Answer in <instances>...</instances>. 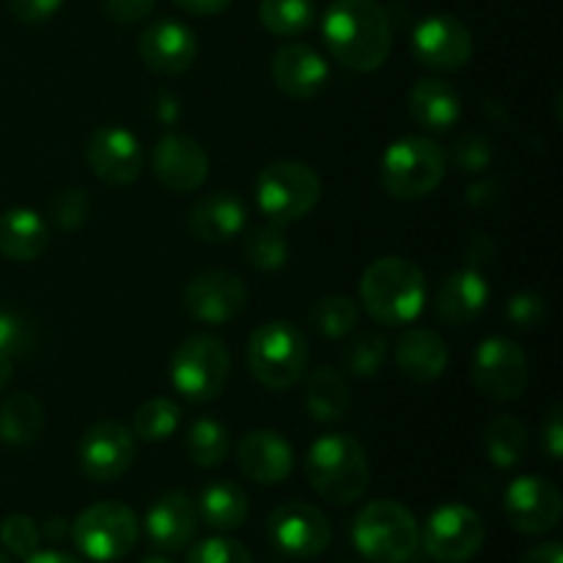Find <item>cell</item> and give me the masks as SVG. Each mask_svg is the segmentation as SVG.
I'll list each match as a JSON object with an SVG mask.
<instances>
[{
  "mask_svg": "<svg viewBox=\"0 0 563 563\" xmlns=\"http://www.w3.org/2000/svg\"><path fill=\"white\" fill-rule=\"evenodd\" d=\"M88 214H91V198L82 187H66V190L55 192L53 201H49V218L64 231L80 229Z\"/></svg>",
  "mask_w": 563,
  "mask_h": 563,
  "instance_id": "38",
  "label": "cell"
},
{
  "mask_svg": "<svg viewBox=\"0 0 563 563\" xmlns=\"http://www.w3.org/2000/svg\"><path fill=\"white\" fill-rule=\"evenodd\" d=\"M71 542L86 559L97 563L121 561L141 537V522L137 515L124 504L102 500V504L88 506L71 522Z\"/></svg>",
  "mask_w": 563,
  "mask_h": 563,
  "instance_id": "9",
  "label": "cell"
},
{
  "mask_svg": "<svg viewBox=\"0 0 563 563\" xmlns=\"http://www.w3.org/2000/svg\"><path fill=\"white\" fill-rule=\"evenodd\" d=\"M49 245V229L33 209L14 207L0 214V253L9 262H36Z\"/></svg>",
  "mask_w": 563,
  "mask_h": 563,
  "instance_id": "27",
  "label": "cell"
},
{
  "mask_svg": "<svg viewBox=\"0 0 563 563\" xmlns=\"http://www.w3.org/2000/svg\"><path fill=\"white\" fill-rule=\"evenodd\" d=\"M198 528V509L190 500V495L165 493L159 495L146 511V533L152 539L154 548L165 550V553H179L192 542Z\"/></svg>",
  "mask_w": 563,
  "mask_h": 563,
  "instance_id": "22",
  "label": "cell"
},
{
  "mask_svg": "<svg viewBox=\"0 0 563 563\" xmlns=\"http://www.w3.org/2000/svg\"><path fill=\"white\" fill-rule=\"evenodd\" d=\"M44 432V407L33 394H11L0 401V440L5 445H31Z\"/></svg>",
  "mask_w": 563,
  "mask_h": 563,
  "instance_id": "29",
  "label": "cell"
},
{
  "mask_svg": "<svg viewBox=\"0 0 563 563\" xmlns=\"http://www.w3.org/2000/svg\"><path fill=\"white\" fill-rule=\"evenodd\" d=\"M258 20L273 36L295 38L313 25L317 3L313 0H262Z\"/></svg>",
  "mask_w": 563,
  "mask_h": 563,
  "instance_id": "32",
  "label": "cell"
},
{
  "mask_svg": "<svg viewBox=\"0 0 563 563\" xmlns=\"http://www.w3.org/2000/svg\"><path fill=\"white\" fill-rule=\"evenodd\" d=\"M542 449L553 462L563 456V407L553 405L542 421Z\"/></svg>",
  "mask_w": 563,
  "mask_h": 563,
  "instance_id": "46",
  "label": "cell"
},
{
  "mask_svg": "<svg viewBox=\"0 0 563 563\" xmlns=\"http://www.w3.org/2000/svg\"><path fill=\"white\" fill-rule=\"evenodd\" d=\"M328 60L302 42L284 44L273 55V82L291 99H311L328 82Z\"/></svg>",
  "mask_w": 563,
  "mask_h": 563,
  "instance_id": "21",
  "label": "cell"
},
{
  "mask_svg": "<svg viewBox=\"0 0 563 563\" xmlns=\"http://www.w3.org/2000/svg\"><path fill=\"white\" fill-rule=\"evenodd\" d=\"M86 159L93 176L113 187L132 185L143 170L141 141L119 124L93 130V135L88 137Z\"/></svg>",
  "mask_w": 563,
  "mask_h": 563,
  "instance_id": "17",
  "label": "cell"
},
{
  "mask_svg": "<svg viewBox=\"0 0 563 563\" xmlns=\"http://www.w3.org/2000/svg\"><path fill=\"white\" fill-rule=\"evenodd\" d=\"M181 423V407L176 401L163 399H148L132 416V434L143 443H163L170 434H176Z\"/></svg>",
  "mask_w": 563,
  "mask_h": 563,
  "instance_id": "34",
  "label": "cell"
},
{
  "mask_svg": "<svg viewBox=\"0 0 563 563\" xmlns=\"http://www.w3.org/2000/svg\"><path fill=\"white\" fill-rule=\"evenodd\" d=\"M157 0H104V14L119 25H135L154 11Z\"/></svg>",
  "mask_w": 563,
  "mask_h": 563,
  "instance_id": "44",
  "label": "cell"
},
{
  "mask_svg": "<svg viewBox=\"0 0 563 563\" xmlns=\"http://www.w3.org/2000/svg\"><path fill=\"white\" fill-rule=\"evenodd\" d=\"M247 495L234 482H212L201 489L198 517L214 531H236L247 520Z\"/></svg>",
  "mask_w": 563,
  "mask_h": 563,
  "instance_id": "28",
  "label": "cell"
},
{
  "mask_svg": "<svg viewBox=\"0 0 563 563\" xmlns=\"http://www.w3.org/2000/svg\"><path fill=\"white\" fill-rule=\"evenodd\" d=\"M396 366L416 383H432L449 368V344L429 328H412L396 344Z\"/></svg>",
  "mask_w": 563,
  "mask_h": 563,
  "instance_id": "26",
  "label": "cell"
},
{
  "mask_svg": "<svg viewBox=\"0 0 563 563\" xmlns=\"http://www.w3.org/2000/svg\"><path fill=\"white\" fill-rule=\"evenodd\" d=\"M141 563H174V561L165 559V555H148V559H143Z\"/></svg>",
  "mask_w": 563,
  "mask_h": 563,
  "instance_id": "52",
  "label": "cell"
},
{
  "mask_svg": "<svg viewBox=\"0 0 563 563\" xmlns=\"http://www.w3.org/2000/svg\"><path fill=\"white\" fill-rule=\"evenodd\" d=\"M322 198V181L317 170L297 159L269 163L256 179L258 212L275 225H289L311 214Z\"/></svg>",
  "mask_w": 563,
  "mask_h": 563,
  "instance_id": "7",
  "label": "cell"
},
{
  "mask_svg": "<svg viewBox=\"0 0 563 563\" xmlns=\"http://www.w3.org/2000/svg\"><path fill=\"white\" fill-rule=\"evenodd\" d=\"M306 410L317 423H335L350 410V388L335 368L322 366L311 374L306 388Z\"/></svg>",
  "mask_w": 563,
  "mask_h": 563,
  "instance_id": "30",
  "label": "cell"
},
{
  "mask_svg": "<svg viewBox=\"0 0 563 563\" xmlns=\"http://www.w3.org/2000/svg\"><path fill=\"white\" fill-rule=\"evenodd\" d=\"M506 317H509V322L515 324V328L533 330L544 322V317H548V302H544V297L537 295V291H520V295L511 297L509 306H506Z\"/></svg>",
  "mask_w": 563,
  "mask_h": 563,
  "instance_id": "42",
  "label": "cell"
},
{
  "mask_svg": "<svg viewBox=\"0 0 563 563\" xmlns=\"http://www.w3.org/2000/svg\"><path fill=\"white\" fill-rule=\"evenodd\" d=\"M385 355H388V341L379 333H357L346 341L341 352L344 372L352 377H374L383 368Z\"/></svg>",
  "mask_w": 563,
  "mask_h": 563,
  "instance_id": "37",
  "label": "cell"
},
{
  "mask_svg": "<svg viewBox=\"0 0 563 563\" xmlns=\"http://www.w3.org/2000/svg\"><path fill=\"white\" fill-rule=\"evenodd\" d=\"M174 3L192 16H214L223 14L234 0H174Z\"/></svg>",
  "mask_w": 563,
  "mask_h": 563,
  "instance_id": "47",
  "label": "cell"
},
{
  "mask_svg": "<svg viewBox=\"0 0 563 563\" xmlns=\"http://www.w3.org/2000/svg\"><path fill=\"white\" fill-rule=\"evenodd\" d=\"M245 258L253 269L262 273H275L289 262V242L280 225L267 223L253 229L245 236Z\"/></svg>",
  "mask_w": 563,
  "mask_h": 563,
  "instance_id": "36",
  "label": "cell"
},
{
  "mask_svg": "<svg viewBox=\"0 0 563 563\" xmlns=\"http://www.w3.org/2000/svg\"><path fill=\"white\" fill-rule=\"evenodd\" d=\"M451 163L462 170V174H482L493 163V146L478 132H465L454 141L451 148Z\"/></svg>",
  "mask_w": 563,
  "mask_h": 563,
  "instance_id": "40",
  "label": "cell"
},
{
  "mask_svg": "<svg viewBox=\"0 0 563 563\" xmlns=\"http://www.w3.org/2000/svg\"><path fill=\"white\" fill-rule=\"evenodd\" d=\"M64 5V0H9V11L14 20L25 22V25H38L47 22L55 11Z\"/></svg>",
  "mask_w": 563,
  "mask_h": 563,
  "instance_id": "45",
  "label": "cell"
},
{
  "mask_svg": "<svg viewBox=\"0 0 563 563\" xmlns=\"http://www.w3.org/2000/svg\"><path fill=\"white\" fill-rule=\"evenodd\" d=\"M0 563H9V559H5V555H3V553H0Z\"/></svg>",
  "mask_w": 563,
  "mask_h": 563,
  "instance_id": "53",
  "label": "cell"
},
{
  "mask_svg": "<svg viewBox=\"0 0 563 563\" xmlns=\"http://www.w3.org/2000/svg\"><path fill=\"white\" fill-rule=\"evenodd\" d=\"M308 366V339L297 324L273 319L256 328L247 341V368L269 390H289Z\"/></svg>",
  "mask_w": 563,
  "mask_h": 563,
  "instance_id": "5",
  "label": "cell"
},
{
  "mask_svg": "<svg viewBox=\"0 0 563 563\" xmlns=\"http://www.w3.org/2000/svg\"><path fill=\"white\" fill-rule=\"evenodd\" d=\"M135 434L124 423L99 421L80 438L77 465L88 482L108 484L124 476L135 462Z\"/></svg>",
  "mask_w": 563,
  "mask_h": 563,
  "instance_id": "12",
  "label": "cell"
},
{
  "mask_svg": "<svg viewBox=\"0 0 563 563\" xmlns=\"http://www.w3.org/2000/svg\"><path fill=\"white\" fill-rule=\"evenodd\" d=\"M187 456L198 467L223 465L231 451L229 429L214 418H198L187 432Z\"/></svg>",
  "mask_w": 563,
  "mask_h": 563,
  "instance_id": "33",
  "label": "cell"
},
{
  "mask_svg": "<svg viewBox=\"0 0 563 563\" xmlns=\"http://www.w3.org/2000/svg\"><path fill=\"white\" fill-rule=\"evenodd\" d=\"M247 306V286L229 269H209L185 286V311L201 324H225Z\"/></svg>",
  "mask_w": 563,
  "mask_h": 563,
  "instance_id": "16",
  "label": "cell"
},
{
  "mask_svg": "<svg viewBox=\"0 0 563 563\" xmlns=\"http://www.w3.org/2000/svg\"><path fill=\"white\" fill-rule=\"evenodd\" d=\"M152 170L170 192H192L207 181L209 154L196 137L170 132L154 146Z\"/></svg>",
  "mask_w": 563,
  "mask_h": 563,
  "instance_id": "18",
  "label": "cell"
},
{
  "mask_svg": "<svg viewBox=\"0 0 563 563\" xmlns=\"http://www.w3.org/2000/svg\"><path fill=\"white\" fill-rule=\"evenodd\" d=\"M170 385L179 396L207 405L225 390L231 374V355L214 335H190L170 355Z\"/></svg>",
  "mask_w": 563,
  "mask_h": 563,
  "instance_id": "8",
  "label": "cell"
},
{
  "mask_svg": "<svg viewBox=\"0 0 563 563\" xmlns=\"http://www.w3.org/2000/svg\"><path fill=\"white\" fill-rule=\"evenodd\" d=\"M520 563H563V548L559 542H544L539 548L528 550Z\"/></svg>",
  "mask_w": 563,
  "mask_h": 563,
  "instance_id": "48",
  "label": "cell"
},
{
  "mask_svg": "<svg viewBox=\"0 0 563 563\" xmlns=\"http://www.w3.org/2000/svg\"><path fill=\"white\" fill-rule=\"evenodd\" d=\"M407 104L412 121L427 132H449L462 115L460 93L443 77H421L412 86Z\"/></svg>",
  "mask_w": 563,
  "mask_h": 563,
  "instance_id": "25",
  "label": "cell"
},
{
  "mask_svg": "<svg viewBox=\"0 0 563 563\" xmlns=\"http://www.w3.org/2000/svg\"><path fill=\"white\" fill-rule=\"evenodd\" d=\"M11 377H14V366H11V357L0 352V390L9 388Z\"/></svg>",
  "mask_w": 563,
  "mask_h": 563,
  "instance_id": "50",
  "label": "cell"
},
{
  "mask_svg": "<svg viewBox=\"0 0 563 563\" xmlns=\"http://www.w3.org/2000/svg\"><path fill=\"white\" fill-rule=\"evenodd\" d=\"M352 542L372 563H407L416 555L421 531L407 506L396 500H372L355 517Z\"/></svg>",
  "mask_w": 563,
  "mask_h": 563,
  "instance_id": "6",
  "label": "cell"
},
{
  "mask_svg": "<svg viewBox=\"0 0 563 563\" xmlns=\"http://www.w3.org/2000/svg\"><path fill=\"white\" fill-rule=\"evenodd\" d=\"M47 531H49L47 537L53 539V542H55V539H64V537H66V526H64V520H49Z\"/></svg>",
  "mask_w": 563,
  "mask_h": 563,
  "instance_id": "51",
  "label": "cell"
},
{
  "mask_svg": "<svg viewBox=\"0 0 563 563\" xmlns=\"http://www.w3.org/2000/svg\"><path fill=\"white\" fill-rule=\"evenodd\" d=\"M245 203L231 192L220 190L192 203L190 214H187V229L196 240L209 242V245H223L245 229Z\"/></svg>",
  "mask_w": 563,
  "mask_h": 563,
  "instance_id": "24",
  "label": "cell"
},
{
  "mask_svg": "<svg viewBox=\"0 0 563 563\" xmlns=\"http://www.w3.org/2000/svg\"><path fill=\"white\" fill-rule=\"evenodd\" d=\"M484 449L489 462L500 471H511L526 460L528 451V429L520 418L500 416L484 432Z\"/></svg>",
  "mask_w": 563,
  "mask_h": 563,
  "instance_id": "31",
  "label": "cell"
},
{
  "mask_svg": "<svg viewBox=\"0 0 563 563\" xmlns=\"http://www.w3.org/2000/svg\"><path fill=\"white\" fill-rule=\"evenodd\" d=\"M561 493L542 476H520L509 484L504 498L506 520L526 537L553 531L561 522Z\"/></svg>",
  "mask_w": 563,
  "mask_h": 563,
  "instance_id": "15",
  "label": "cell"
},
{
  "mask_svg": "<svg viewBox=\"0 0 563 563\" xmlns=\"http://www.w3.org/2000/svg\"><path fill=\"white\" fill-rule=\"evenodd\" d=\"M330 55L352 71H377L394 47L390 20L377 0H333L322 16Z\"/></svg>",
  "mask_w": 563,
  "mask_h": 563,
  "instance_id": "1",
  "label": "cell"
},
{
  "mask_svg": "<svg viewBox=\"0 0 563 563\" xmlns=\"http://www.w3.org/2000/svg\"><path fill=\"white\" fill-rule=\"evenodd\" d=\"M137 55L157 75H185L198 55L196 33L176 20H157L143 27Z\"/></svg>",
  "mask_w": 563,
  "mask_h": 563,
  "instance_id": "19",
  "label": "cell"
},
{
  "mask_svg": "<svg viewBox=\"0 0 563 563\" xmlns=\"http://www.w3.org/2000/svg\"><path fill=\"white\" fill-rule=\"evenodd\" d=\"M33 330L16 311L0 308V352L9 357L22 355L31 346Z\"/></svg>",
  "mask_w": 563,
  "mask_h": 563,
  "instance_id": "43",
  "label": "cell"
},
{
  "mask_svg": "<svg viewBox=\"0 0 563 563\" xmlns=\"http://www.w3.org/2000/svg\"><path fill=\"white\" fill-rule=\"evenodd\" d=\"M306 478L319 498L333 506L355 504L372 482V467L363 445L352 434L330 432L306 454Z\"/></svg>",
  "mask_w": 563,
  "mask_h": 563,
  "instance_id": "3",
  "label": "cell"
},
{
  "mask_svg": "<svg viewBox=\"0 0 563 563\" xmlns=\"http://www.w3.org/2000/svg\"><path fill=\"white\" fill-rule=\"evenodd\" d=\"M236 465L251 482L280 484L295 471V451L273 429H253L236 443Z\"/></svg>",
  "mask_w": 563,
  "mask_h": 563,
  "instance_id": "20",
  "label": "cell"
},
{
  "mask_svg": "<svg viewBox=\"0 0 563 563\" xmlns=\"http://www.w3.org/2000/svg\"><path fill=\"white\" fill-rule=\"evenodd\" d=\"M25 563H82V561H77L75 555H66V553H55V550H47V553H33Z\"/></svg>",
  "mask_w": 563,
  "mask_h": 563,
  "instance_id": "49",
  "label": "cell"
},
{
  "mask_svg": "<svg viewBox=\"0 0 563 563\" xmlns=\"http://www.w3.org/2000/svg\"><path fill=\"white\" fill-rule=\"evenodd\" d=\"M0 542L11 555L27 561L33 553H38L42 533H38V526L27 515H9L0 522Z\"/></svg>",
  "mask_w": 563,
  "mask_h": 563,
  "instance_id": "39",
  "label": "cell"
},
{
  "mask_svg": "<svg viewBox=\"0 0 563 563\" xmlns=\"http://www.w3.org/2000/svg\"><path fill=\"white\" fill-rule=\"evenodd\" d=\"M484 520L478 511L462 504H445L429 515L423 526V548L438 563H465L482 550Z\"/></svg>",
  "mask_w": 563,
  "mask_h": 563,
  "instance_id": "11",
  "label": "cell"
},
{
  "mask_svg": "<svg viewBox=\"0 0 563 563\" xmlns=\"http://www.w3.org/2000/svg\"><path fill=\"white\" fill-rule=\"evenodd\" d=\"M528 357L504 335H489L476 346L471 361V379L478 394L493 401H517L528 388Z\"/></svg>",
  "mask_w": 563,
  "mask_h": 563,
  "instance_id": "10",
  "label": "cell"
},
{
  "mask_svg": "<svg viewBox=\"0 0 563 563\" xmlns=\"http://www.w3.org/2000/svg\"><path fill=\"white\" fill-rule=\"evenodd\" d=\"M269 539L289 559H317L333 539L328 517L311 504L289 500L269 515Z\"/></svg>",
  "mask_w": 563,
  "mask_h": 563,
  "instance_id": "13",
  "label": "cell"
},
{
  "mask_svg": "<svg viewBox=\"0 0 563 563\" xmlns=\"http://www.w3.org/2000/svg\"><path fill=\"white\" fill-rule=\"evenodd\" d=\"M313 328L319 330L328 339H344L361 322V308H357L355 300L344 295H328L322 300H317L311 306V313H308Z\"/></svg>",
  "mask_w": 563,
  "mask_h": 563,
  "instance_id": "35",
  "label": "cell"
},
{
  "mask_svg": "<svg viewBox=\"0 0 563 563\" xmlns=\"http://www.w3.org/2000/svg\"><path fill=\"white\" fill-rule=\"evenodd\" d=\"M361 302L374 322L401 328L421 317L427 306V278L410 258H377L361 278Z\"/></svg>",
  "mask_w": 563,
  "mask_h": 563,
  "instance_id": "2",
  "label": "cell"
},
{
  "mask_svg": "<svg viewBox=\"0 0 563 563\" xmlns=\"http://www.w3.org/2000/svg\"><path fill=\"white\" fill-rule=\"evenodd\" d=\"M412 55L421 66L438 71H456L471 60L473 36L462 20L451 14H432L412 27Z\"/></svg>",
  "mask_w": 563,
  "mask_h": 563,
  "instance_id": "14",
  "label": "cell"
},
{
  "mask_svg": "<svg viewBox=\"0 0 563 563\" xmlns=\"http://www.w3.org/2000/svg\"><path fill=\"white\" fill-rule=\"evenodd\" d=\"M449 154L432 137L407 135L390 143L379 163V185L399 201L432 196L445 179Z\"/></svg>",
  "mask_w": 563,
  "mask_h": 563,
  "instance_id": "4",
  "label": "cell"
},
{
  "mask_svg": "<svg viewBox=\"0 0 563 563\" xmlns=\"http://www.w3.org/2000/svg\"><path fill=\"white\" fill-rule=\"evenodd\" d=\"M187 563H253L242 542L225 537H212L198 542L187 555Z\"/></svg>",
  "mask_w": 563,
  "mask_h": 563,
  "instance_id": "41",
  "label": "cell"
},
{
  "mask_svg": "<svg viewBox=\"0 0 563 563\" xmlns=\"http://www.w3.org/2000/svg\"><path fill=\"white\" fill-rule=\"evenodd\" d=\"M489 302V286L478 269H460L440 284L434 295V313L451 328L476 322Z\"/></svg>",
  "mask_w": 563,
  "mask_h": 563,
  "instance_id": "23",
  "label": "cell"
}]
</instances>
